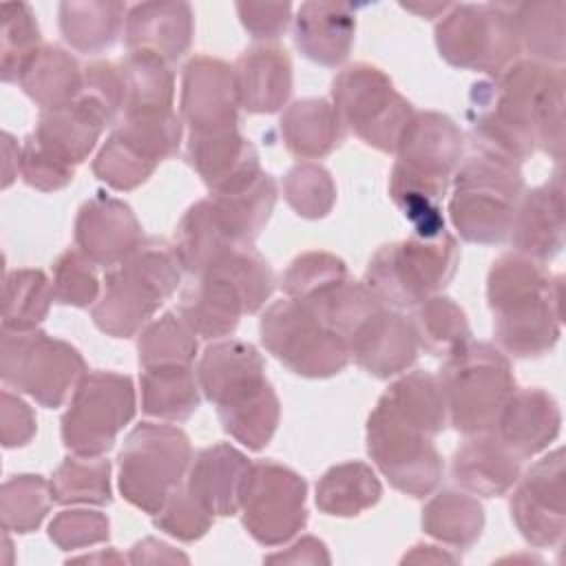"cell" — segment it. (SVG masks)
I'll list each match as a JSON object with an SVG mask.
<instances>
[{"label":"cell","mask_w":566,"mask_h":566,"mask_svg":"<svg viewBox=\"0 0 566 566\" xmlns=\"http://www.w3.org/2000/svg\"><path fill=\"white\" fill-rule=\"evenodd\" d=\"M91 263L80 250H64L53 263V296L62 305L88 307L97 303L99 281Z\"/></svg>","instance_id":"816d5d0a"},{"label":"cell","mask_w":566,"mask_h":566,"mask_svg":"<svg viewBox=\"0 0 566 566\" xmlns=\"http://www.w3.org/2000/svg\"><path fill=\"white\" fill-rule=\"evenodd\" d=\"M367 451L394 489L411 497L429 495L442 480L444 464L433 438L376 402L367 420Z\"/></svg>","instance_id":"9a60e30c"},{"label":"cell","mask_w":566,"mask_h":566,"mask_svg":"<svg viewBox=\"0 0 566 566\" xmlns=\"http://www.w3.org/2000/svg\"><path fill=\"white\" fill-rule=\"evenodd\" d=\"M274 290L268 261L252 245L219 254L184 287L179 316L201 338H221L237 329L243 314H254Z\"/></svg>","instance_id":"277c9868"},{"label":"cell","mask_w":566,"mask_h":566,"mask_svg":"<svg viewBox=\"0 0 566 566\" xmlns=\"http://www.w3.org/2000/svg\"><path fill=\"white\" fill-rule=\"evenodd\" d=\"M250 460L232 444L219 442L201 449L186 475L190 495L212 515H234L241 504V491L250 471Z\"/></svg>","instance_id":"484cf974"},{"label":"cell","mask_w":566,"mask_h":566,"mask_svg":"<svg viewBox=\"0 0 566 566\" xmlns=\"http://www.w3.org/2000/svg\"><path fill=\"white\" fill-rule=\"evenodd\" d=\"M511 243L515 252L533 261H551L564 248V181L557 168L553 177L526 190L513 212Z\"/></svg>","instance_id":"7402d4cb"},{"label":"cell","mask_w":566,"mask_h":566,"mask_svg":"<svg viewBox=\"0 0 566 566\" xmlns=\"http://www.w3.org/2000/svg\"><path fill=\"white\" fill-rule=\"evenodd\" d=\"M214 515L208 513L186 489V484L177 486L164 506L155 513V526L181 542H195L208 533Z\"/></svg>","instance_id":"f5cc1de1"},{"label":"cell","mask_w":566,"mask_h":566,"mask_svg":"<svg viewBox=\"0 0 566 566\" xmlns=\"http://www.w3.org/2000/svg\"><path fill=\"white\" fill-rule=\"evenodd\" d=\"M520 460L495 433H478L455 451L451 473L467 493L497 497L515 486Z\"/></svg>","instance_id":"f1b7e54d"},{"label":"cell","mask_w":566,"mask_h":566,"mask_svg":"<svg viewBox=\"0 0 566 566\" xmlns=\"http://www.w3.org/2000/svg\"><path fill=\"white\" fill-rule=\"evenodd\" d=\"M188 161L210 188V195L232 192L252 184L263 170L256 148L239 128L188 135Z\"/></svg>","instance_id":"603a6c76"},{"label":"cell","mask_w":566,"mask_h":566,"mask_svg":"<svg viewBox=\"0 0 566 566\" xmlns=\"http://www.w3.org/2000/svg\"><path fill=\"white\" fill-rule=\"evenodd\" d=\"M192 31L195 20L188 2H142L126 13L124 44L128 51H150L175 62L188 51Z\"/></svg>","instance_id":"4316f807"},{"label":"cell","mask_w":566,"mask_h":566,"mask_svg":"<svg viewBox=\"0 0 566 566\" xmlns=\"http://www.w3.org/2000/svg\"><path fill=\"white\" fill-rule=\"evenodd\" d=\"M49 486L57 504H111V462L73 453L53 471Z\"/></svg>","instance_id":"7bdbcfd3"},{"label":"cell","mask_w":566,"mask_h":566,"mask_svg":"<svg viewBox=\"0 0 566 566\" xmlns=\"http://www.w3.org/2000/svg\"><path fill=\"white\" fill-rule=\"evenodd\" d=\"M562 427V413L555 398L539 389H513L504 402L493 433L517 455L531 458L544 451Z\"/></svg>","instance_id":"d4e9b609"},{"label":"cell","mask_w":566,"mask_h":566,"mask_svg":"<svg viewBox=\"0 0 566 566\" xmlns=\"http://www.w3.org/2000/svg\"><path fill=\"white\" fill-rule=\"evenodd\" d=\"M206 199L226 239L232 245H252L274 210L276 181L268 172H261L245 188L217 192Z\"/></svg>","instance_id":"4dcf8cb0"},{"label":"cell","mask_w":566,"mask_h":566,"mask_svg":"<svg viewBox=\"0 0 566 566\" xmlns=\"http://www.w3.org/2000/svg\"><path fill=\"white\" fill-rule=\"evenodd\" d=\"M192 460L188 436L172 424H137L119 451V491L126 502L155 515L181 486Z\"/></svg>","instance_id":"9c48e42d"},{"label":"cell","mask_w":566,"mask_h":566,"mask_svg":"<svg viewBox=\"0 0 566 566\" xmlns=\"http://www.w3.org/2000/svg\"><path fill=\"white\" fill-rule=\"evenodd\" d=\"M467 119L473 146L517 164L535 148L553 159L564 155V69L515 60L469 93Z\"/></svg>","instance_id":"6da1fadb"},{"label":"cell","mask_w":566,"mask_h":566,"mask_svg":"<svg viewBox=\"0 0 566 566\" xmlns=\"http://www.w3.org/2000/svg\"><path fill=\"white\" fill-rule=\"evenodd\" d=\"M378 402L431 438L438 436L449 420L438 376L422 369L400 376Z\"/></svg>","instance_id":"e575fe53"},{"label":"cell","mask_w":566,"mask_h":566,"mask_svg":"<svg viewBox=\"0 0 566 566\" xmlns=\"http://www.w3.org/2000/svg\"><path fill=\"white\" fill-rule=\"evenodd\" d=\"M356 33L349 4L303 2L294 18V44L321 66H338L347 60Z\"/></svg>","instance_id":"f546056e"},{"label":"cell","mask_w":566,"mask_h":566,"mask_svg":"<svg viewBox=\"0 0 566 566\" xmlns=\"http://www.w3.org/2000/svg\"><path fill=\"white\" fill-rule=\"evenodd\" d=\"M458 263L460 248L447 228L433 234L411 232L405 241L376 250L363 283L385 307H416L453 279Z\"/></svg>","instance_id":"52a82bcc"},{"label":"cell","mask_w":566,"mask_h":566,"mask_svg":"<svg viewBox=\"0 0 566 566\" xmlns=\"http://www.w3.org/2000/svg\"><path fill=\"white\" fill-rule=\"evenodd\" d=\"M175 250L181 261V268L190 274H199L208 268L219 254L234 248L221 228L217 226L208 199L192 203L175 230Z\"/></svg>","instance_id":"b9f144b4"},{"label":"cell","mask_w":566,"mask_h":566,"mask_svg":"<svg viewBox=\"0 0 566 566\" xmlns=\"http://www.w3.org/2000/svg\"><path fill=\"white\" fill-rule=\"evenodd\" d=\"M102 559H106V562H122V557L117 555V553H99V555H84V557H75V562H102Z\"/></svg>","instance_id":"03108f58"},{"label":"cell","mask_w":566,"mask_h":566,"mask_svg":"<svg viewBox=\"0 0 566 566\" xmlns=\"http://www.w3.org/2000/svg\"><path fill=\"white\" fill-rule=\"evenodd\" d=\"M139 385L142 409L161 420H188L201 402V387L192 365L148 367L142 371Z\"/></svg>","instance_id":"d590c367"},{"label":"cell","mask_w":566,"mask_h":566,"mask_svg":"<svg viewBox=\"0 0 566 566\" xmlns=\"http://www.w3.org/2000/svg\"><path fill=\"white\" fill-rule=\"evenodd\" d=\"M305 495V480L290 467L272 460L252 462L239 504L243 526L263 546L285 544L307 522Z\"/></svg>","instance_id":"2e32d148"},{"label":"cell","mask_w":566,"mask_h":566,"mask_svg":"<svg viewBox=\"0 0 566 566\" xmlns=\"http://www.w3.org/2000/svg\"><path fill=\"white\" fill-rule=\"evenodd\" d=\"M332 106L345 128L367 146L396 153L398 139L416 113L378 66L358 62L332 82Z\"/></svg>","instance_id":"4fadbf2b"},{"label":"cell","mask_w":566,"mask_h":566,"mask_svg":"<svg viewBox=\"0 0 566 566\" xmlns=\"http://www.w3.org/2000/svg\"><path fill=\"white\" fill-rule=\"evenodd\" d=\"M175 245L144 239L104 276V292L93 305V323L113 338L137 334L181 283Z\"/></svg>","instance_id":"5b68a950"},{"label":"cell","mask_w":566,"mask_h":566,"mask_svg":"<svg viewBox=\"0 0 566 566\" xmlns=\"http://www.w3.org/2000/svg\"><path fill=\"white\" fill-rule=\"evenodd\" d=\"M343 124L327 99L305 97L281 115V135L287 150L301 159L329 155L343 139Z\"/></svg>","instance_id":"d6a6232c"},{"label":"cell","mask_w":566,"mask_h":566,"mask_svg":"<svg viewBox=\"0 0 566 566\" xmlns=\"http://www.w3.org/2000/svg\"><path fill=\"white\" fill-rule=\"evenodd\" d=\"M243 29L256 40H276L292 20L290 2H237Z\"/></svg>","instance_id":"6f0895ef"},{"label":"cell","mask_w":566,"mask_h":566,"mask_svg":"<svg viewBox=\"0 0 566 566\" xmlns=\"http://www.w3.org/2000/svg\"><path fill=\"white\" fill-rule=\"evenodd\" d=\"M126 13V7L113 0H66L57 11L60 31L71 49L99 53L117 42Z\"/></svg>","instance_id":"836d02e7"},{"label":"cell","mask_w":566,"mask_h":566,"mask_svg":"<svg viewBox=\"0 0 566 566\" xmlns=\"http://www.w3.org/2000/svg\"><path fill=\"white\" fill-rule=\"evenodd\" d=\"M522 195L524 177L520 164L473 146V153L453 172V192L449 199L451 223L469 243H502L509 237Z\"/></svg>","instance_id":"8992f818"},{"label":"cell","mask_w":566,"mask_h":566,"mask_svg":"<svg viewBox=\"0 0 566 566\" xmlns=\"http://www.w3.org/2000/svg\"><path fill=\"white\" fill-rule=\"evenodd\" d=\"M422 528L433 539L453 548L473 546L484 528V509L467 491L444 489L422 509Z\"/></svg>","instance_id":"74e56055"},{"label":"cell","mask_w":566,"mask_h":566,"mask_svg":"<svg viewBox=\"0 0 566 566\" xmlns=\"http://www.w3.org/2000/svg\"><path fill=\"white\" fill-rule=\"evenodd\" d=\"M179 106L192 135L237 128L239 95L232 66L210 55L192 57L184 66Z\"/></svg>","instance_id":"ac0fdd59"},{"label":"cell","mask_w":566,"mask_h":566,"mask_svg":"<svg viewBox=\"0 0 566 566\" xmlns=\"http://www.w3.org/2000/svg\"><path fill=\"white\" fill-rule=\"evenodd\" d=\"M0 18V75L4 82H18L22 66L42 46L40 29L27 2H4Z\"/></svg>","instance_id":"7dc6e473"},{"label":"cell","mask_w":566,"mask_h":566,"mask_svg":"<svg viewBox=\"0 0 566 566\" xmlns=\"http://www.w3.org/2000/svg\"><path fill=\"white\" fill-rule=\"evenodd\" d=\"M232 71L239 106L248 113H274L292 93V62L287 51L276 44L245 49Z\"/></svg>","instance_id":"83f0119b"},{"label":"cell","mask_w":566,"mask_h":566,"mask_svg":"<svg viewBox=\"0 0 566 566\" xmlns=\"http://www.w3.org/2000/svg\"><path fill=\"white\" fill-rule=\"evenodd\" d=\"M411 325L416 329L418 345L433 356H447L462 343L471 340V327L464 310L442 294L420 301L413 310Z\"/></svg>","instance_id":"60d3db41"},{"label":"cell","mask_w":566,"mask_h":566,"mask_svg":"<svg viewBox=\"0 0 566 566\" xmlns=\"http://www.w3.org/2000/svg\"><path fill=\"white\" fill-rule=\"evenodd\" d=\"M108 528H111L108 517L104 513L88 511V509H71V511H60L51 520L49 537L57 548L75 551V548L106 542L111 535Z\"/></svg>","instance_id":"db71d44e"},{"label":"cell","mask_w":566,"mask_h":566,"mask_svg":"<svg viewBox=\"0 0 566 566\" xmlns=\"http://www.w3.org/2000/svg\"><path fill=\"white\" fill-rule=\"evenodd\" d=\"M486 298L502 352L517 358L548 354L562 332V276L520 252L502 254L489 270Z\"/></svg>","instance_id":"7a4b0ae2"},{"label":"cell","mask_w":566,"mask_h":566,"mask_svg":"<svg viewBox=\"0 0 566 566\" xmlns=\"http://www.w3.org/2000/svg\"><path fill=\"white\" fill-rule=\"evenodd\" d=\"M515 484L511 517L520 535L537 548L562 544L566 531L564 449H555L537 460Z\"/></svg>","instance_id":"e0dca14e"},{"label":"cell","mask_w":566,"mask_h":566,"mask_svg":"<svg viewBox=\"0 0 566 566\" xmlns=\"http://www.w3.org/2000/svg\"><path fill=\"white\" fill-rule=\"evenodd\" d=\"M449 2H405L402 9L411 11V13H418L420 18H438L440 13L444 15L449 11Z\"/></svg>","instance_id":"e7e4bbea"},{"label":"cell","mask_w":566,"mask_h":566,"mask_svg":"<svg viewBox=\"0 0 566 566\" xmlns=\"http://www.w3.org/2000/svg\"><path fill=\"white\" fill-rule=\"evenodd\" d=\"M137 352L144 369L164 365H192L197 356V334L179 314L166 312L142 329L137 338Z\"/></svg>","instance_id":"f6af8a7d"},{"label":"cell","mask_w":566,"mask_h":566,"mask_svg":"<svg viewBox=\"0 0 566 566\" xmlns=\"http://www.w3.org/2000/svg\"><path fill=\"white\" fill-rule=\"evenodd\" d=\"M347 347L358 367L376 378L405 371L420 349L411 318L391 307L374 310L347 336Z\"/></svg>","instance_id":"44dd1931"},{"label":"cell","mask_w":566,"mask_h":566,"mask_svg":"<svg viewBox=\"0 0 566 566\" xmlns=\"http://www.w3.org/2000/svg\"><path fill=\"white\" fill-rule=\"evenodd\" d=\"M347 276V265L336 254L303 252L283 272L281 287L287 298L307 305Z\"/></svg>","instance_id":"c3c4849f"},{"label":"cell","mask_w":566,"mask_h":566,"mask_svg":"<svg viewBox=\"0 0 566 566\" xmlns=\"http://www.w3.org/2000/svg\"><path fill=\"white\" fill-rule=\"evenodd\" d=\"M197 380L201 394L217 407L223 431L237 442L261 451L272 440L281 405L254 345L230 338L206 347Z\"/></svg>","instance_id":"3957f363"},{"label":"cell","mask_w":566,"mask_h":566,"mask_svg":"<svg viewBox=\"0 0 566 566\" xmlns=\"http://www.w3.org/2000/svg\"><path fill=\"white\" fill-rule=\"evenodd\" d=\"M464 150V135L460 126L442 113L422 111L413 113L407 122L398 146H396V168L422 177L442 186L460 166Z\"/></svg>","instance_id":"d6986e66"},{"label":"cell","mask_w":566,"mask_h":566,"mask_svg":"<svg viewBox=\"0 0 566 566\" xmlns=\"http://www.w3.org/2000/svg\"><path fill=\"white\" fill-rule=\"evenodd\" d=\"M268 564H329V553L325 544L312 535L301 537L285 553H274L265 557Z\"/></svg>","instance_id":"91938a15"},{"label":"cell","mask_w":566,"mask_h":566,"mask_svg":"<svg viewBox=\"0 0 566 566\" xmlns=\"http://www.w3.org/2000/svg\"><path fill=\"white\" fill-rule=\"evenodd\" d=\"M111 122V115L93 97L82 93L69 104L42 108L31 137L57 159L77 166L91 155Z\"/></svg>","instance_id":"cb8c5ba5"},{"label":"cell","mask_w":566,"mask_h":566,"mask_svg":"<svg viewBox=\"0 0 566 566\" xmlns=\"http://www.w3.org/2000/svg\"><path fill=\"white\" fill-rule=\"evenodd\" d=\"M157 166V161L128 144L115 130L108 135V139L93 159L95 177L115 190H133L142 186Z\"/></svg>","instance_id":"f907efd6"},{"label":"cell","mask_w":566,"mask_h":566,"mask_svg":"<svg viewBox=\"0 0 566 566\" xmlns=\"http://www.w3.org/2000/svg\"><path fill=\"white\" fill-rule=\"evenodd\" d=\"M564 13L562 0H539L513 4L520 46L531 53V60L562 66L564 46Z\"/></svg>","instance_id":"ab89813d"},{"label":"cell","mask_w":566,"mask_h":566,"mask_svg":"<svg viewBox=\"0 0 566 566\" xmlns=\"http://www.w3.org/2000/svg\"><path fill=\"white\" fill-rule=\"evenodd\" d=\"M455 564L460 562V555L455 553H447L438 546H429V544H418L413 546L405 557L402 564Z\"/></svg>","instance_id":"6125c7cd"},{"label":"cell","mask_w":566,"mask_h":566,"mask_svg":"<svg viewBox=\"0 0 566 566\" xmlns=\"http://www.w3.org/2000/svg\"><path fill=\"white\" fill-rule=\"evenodd\" d=\"M382 495V486L365 462H343L323 473L316 484V506L325 515L354 517L371 509Z\"/></svg>","instance_id":"f35d334b"},{"label":"cell","mask_w":566,"mask_h":566,"mask_svg":"<svg viewBox=\"0 0 566 566\" xmlns=\"http://www.w3.org/2000/svg\"><path fill=\"white\" fill-rule=\"evenodd\" d=\"M53 301V283L42 270L22 268L9 272L4 279L2 327L35 329V325L49 314Z\"/></svg>","instance_id":"ee69618b"},{"label":"cell","mask_w":566,"mask_h":566,"mask_svg":"<svg viewBox=\"0 0 566 566\" xmlns=\"http://www.w3.org/2000/svg\"><path fill=\"white\" fill-rule=\"evenodd\" d=\"M51 486L44 478L20 473L9 478L0 489L2 528L13 533L35 531L49 513Z\"/></svg>","instance_id":"bcb514c9"},{"label":"cell","mask_w":566,"mask_h":566,"mask_svg":"<svg viewBox=\"0 0 566 566\" xmlns=\"http://www.w3.org/2000/svg\"><path fill=\"white\" fill-rule=\"evenodd\" d=\"M20 177L35 190L53 192L73 181L75 166L57 159L29 135L20 146Z\"/></svg>","instance_id":"11a10c76"},{"label":"cell","mask_w":566,"mask_h":566,"mask_svg":"<svg viewBox=\"0 0 566 566\" xmlns=\"http://www.w3.org/2000/svg\"><path fill=\"white\" fill-rule=\"evenodd\" d=\"M2 153H4V166H2V186H11L15 175L20 172V148L15 139L9 133H2Z\"/></svg>","instance_id":"be15d7a7"},{"label":"cell","mask_w":566,"mask_h":566,"mask_svg":"<svg viewBox=\"0 0 566 566\" xmlns=\"http://www.w3.org/2000/svg\"><path fill=\"white\" fill-rule=\"evenodd\" d=\"M75 245L95 265H119L142 241V223L128 203L95 192L75 217Z\"/></svg>","instance_id":"ffe728a7"},{"label":"cell","mask_w":566,"mask_h":566,"mask_svg":"<svg viewBox=\"0 0 566 566\" xmlns=\"http://www.w3.org/2000/svg\"><path fill=\"white\" fill-rule=\"evenodd\" d=\"M263 347L303 378H329L349 363L347 340L294 298L272 303L259 323Z\"/></svg>","instance_id":"7c38bea8"},{"label":"cell","mask_w":566,"mask_h":566,"mask_svg":"<svg viewBox=\"0 0 566 566\" xmlns=\"http://www.w3.org/2000/svg\"><path fill=\"white\" fill-rule=\"evenodd\" d=\"M18 84L42 108H55L82 95L84 71L62 46L42 44L22 66Z\"/></svg>","instance_id":"1f68e13d"},{"label":"cell","mask_w":566,"mask_h":566,"mask_svg":"<svg viewBox=\"0 0 566 566\" xmlns=\"http://www.w3.org/2000/svg\"><path fill=\"white\" fill-rule=\"evenodd\" d=\"M133 564H175V562H188V557L179 551H175L172 546H168L166 542H159L155 537H146L142 542H137L130 548V557Z\"/></svg>","instance_id":"94428289"},{"label":"cell","mask_w":566,"mask_h":566,"mask_svg":"<svg viewBox=\"0 0 566 566\" xmlns=\"http://www.w3.org/2000/svg\"><path fill=\"white\" fill-rule=\"evenodd\" d=\"M117 64L124 80V106L119 115L172 108L175 75L170 62L150 51H128Z\"/></svg>","instance_id":"8d00e7d4"},{"label":"cell","mask_w":566,"mask_h":566,"mask_svg":"<svg viewBox=\"0 0 566 566\" xmlns=\"http://www.w3.org/2000/svg\"><path fill=\"white\" fill-rule=\"evenodd\" d=\"M438 382L447 418L464 436L493 433L497 416L515 389L506 354L491 343L467 340L447 354Z\"/></svg>","instance_id":"ba28073f"},{"label":"cell","mask_w":566,"mask_h":566,"mask_svg":"<svg viewBox=\"0 0 566 566\" xmlns=\"http://www.w3.org/2000/svg\"><path fill=\"white\" fill-rule=\"evenodd\" d=\"M283 192L290 208L303 219H323L336 201V184L327 168L314 161L292 166L283 179Z\"/></svg>","instance_id":"681fc988"},{"label":"cell","mask_w":566,"mask_h":566,"mask_svg":"<svg viewBox=\"0 0 566 566\" xmlns=\"http://www.w3.org/2000/svg\"><path fill=\"white\" fill-rule=\"evenodd\" d=\"M133 416L135 387L130 376L102 369L86 371L62 416V442L75 455H104Z\"/></svg>","instance_id":"5bb4252c"},{"label":"cell","mask_w":566,"mask_h":566,"mask_svg":"<svg viewBox=\"0 0 566 566\" xmlns=\"http://www.w3.org/2000/svg\"><path fill=\"white\" fill-rule=\"evenodd\" d=\"M436 46L451 66L497 75L522 51L513 4H451L436 24Z\"/></svg>","instance_id":"30bf717a"},{"label":"cell","mask_w":566,"mask_h":566,"mask_svg":"<svg viewBox=\"0 0 566 566\" xmlns=\"http://www.w3.org/2000/svg\"><path fill=\"white\" fill-rule=\"evenodd\" d=\"M84 95L93 97L115 119L124 106V80L119 64L115 62H91L84 69Z\"/></svg>","instance_id":"9f6ffc18"},{"label":"cell","mask_w":566,"mask_h":566,"mask_svg":"<svg viewBox=\"0 0 566 566\" xmlns=\"http://www.w3.org/2000/svg\"><path fill=\"white\" fill-rule=\"evenodd\" d=\"M84 374L86 363L71 343L40 329L2 327L0 376L42 407H60Z\"/></svg>","instance_id":"8fae6325"},{"label":"cell","mask_w":566,"mask_h":566,"mask_svg":"<svg viewBox=\"0 0 566 566\" xmlns=\"http://www.w3.org/2000/svg\"><path fill=\"white\" fill-rule=\"evenodd\" d=\"M38 422L33 409L11 391L0 394V440L2 447H24L35 436Z\"/></svg>","instance_id":"680465c9"}]
</instances>
